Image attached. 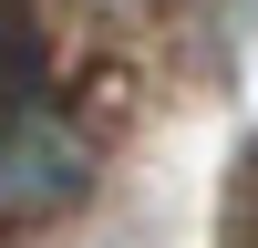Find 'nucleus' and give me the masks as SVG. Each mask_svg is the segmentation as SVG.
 I'll list each match as a JSON object with an SVG mask.
<instances>
[{"instance_id":"f257e3e1","label":"nucleus","mask_w":258,"mask_h":248,"mask_svg":"<svg viewBox=\"0 0 258 248\" xmlns=\"http://www.w3.org/2000/svg\"><path fill=\"white\" fill-rule=\"evenodd\" d=\"M83 186H93V135H83L73 114L31 103V114L0 124V227H41V217H62Z\"/></svg>"},{"instance_id":"f03ea898","label":"nucleus","mask_w":258,"mask_h":248,"mask_svg":"<svg viewBox=\"0 0 258 248\" xmlns=\"http://www.w3.org/2000/svg\"><path fill=\"white\" fill-rule=\"evenodd\" d=\"M31 103H41V31H31V11L0 0V124L31 114Z\"/></svg>"}]
</instances>
